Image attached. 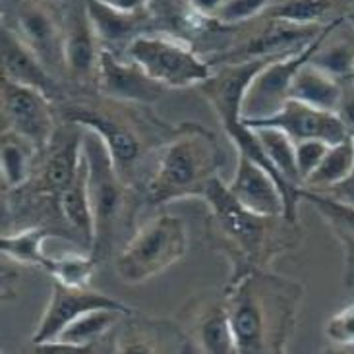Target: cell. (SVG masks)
<instances>
[{
	"label": "cell",
	"mask_w": 354,
	"mask_h": 354,
	"mask_svg": "<svg viewBox=\"0 0 354 354\" xmlns=\"http://www.w3.org/2000/svg\"><path fill=\"white\" fill-rule=\"evenodd\" d=\"M266 26L254 33L239 47L229 48L223 55L213 57L209 60L211 66L215 64H227V62H246V60H256V58L279 57V55H288L304 48L308 43L322 33L324 26H297L283 19L266 18Z\"/></svg>",
	"instance_id": "obj_14"
},
{
	"label": "cell",
	"mask_w": 354,
	"mask_h": 354,
	"mask_svg": "<svg viewBox=\"0 0 354 354\" xmlns=\"http://www.w3.org/2000/svg\"><path fill=\"white\" fill-rule=\"evenodd\" d=\"M0 58H2V76L10 77L12 82H18L21 86L37 89L53 103H62L66 99L64 87L60 86L57 76L4 24L0 29Z\"/></svg>",
	"instance_id": "obj_16"
},
{
	"label": "cell",
	"mask_w": 354,
	"mask_h": 354,
	"mask_svg": "<svg viewBox=\"0 0 354 354\" xmlns=\"http://www.w3.org/2000/svg\"><path fill=\"white\" fill-rule=\"evenodd\" d=\"M95 89L105 99L144 106L157 103L167 91V87L147 76L134 60L124 55L120 58L109 48H103L99 55Z\"/></svg>",
	"instance_id": "obj_13"
},
{
	"label": "cell",
	"mask_w": 354,
	"mask_h": 354,
	"mask_svg": "<svg viewBox=\"0 0 354 354\" xmlns=\"http://www.w3.org/2000/svg\"><path fill=\"white\" fill-rule=\"evenodd\" d=\"M106 101L109 105L91 101H62V118L68 124H77L95 132L105 142L120 178L128 184L144 165L151 149V138L167 142L176 128L157 122L155 116L151 118L144 111L138 113V109L144 105L120 103L113 99Z\"/></svg>",
	"instance_id": "obj_3"
},
{
	"label": "cell",
	"mask_w": 354,
	"mask_h": 354,
	"mask_svg": "<svg viewBox=\"0 0 354 354\" xmlns=\"http://www.w3.org/2000/svg\"><path fill=\"white\" fill-rule=\"evenodd\" d=\"M99 259L93 254L62 252L60 256H50L47 273L64 287H89Z\"/></svg>",
	"instance_id": "obj_28"
},
{
	"label": "cell",
	"mask_w": 354,
	"mask_h": 354,
	"mask_svg": "<svg viewBox=\"0 0 354 354\" xmlns=\"http://www.w3.org/2000/svg\"><path fill=\"white\" fill-rule=\"evenodd\" d=\"M333 10V0H275L263 18L283 19L297 26H324V18Z\"/></svg>",
	"instance_id": "obj_29"
},
{
	"label": "cell",
	"mask_w": 354,
	"mask_h": 354,
	"mask_svg": "<svg viewBox=\"0 0 354 354\" xmlns=\"http://www.w3.org/2000/svg\"><path fill=\"white\" fill-rule=\"evenodd\" d=\"M227 188L232 198L252 213L285 219V198L281 186L268 169H263L248 155L239 153L236 171Z\"/></svg>",
	"instance_id": "obj_17"
},
{
	"label": "cell",
	"mask_w": 354,
	"mask_h": 354,
	"mask_svg": "<svg viewBox=\"0 0 354 354\" xmlns=\"http://www.w3.org/2000/svg\"><path fill=\"white\" fill-rule=\"evenodd\" d=\"M343 18H345V21H348V24H351V26L354 28V10H348V12H346Z\"/></svg>",
	"instance_id": "obj_37"
},
{
	"label": "cell",
	"mask_w": 354,
	"mask_h": 354,
	"mask_svg": "<svg viewBox=\"0 0 354 354\" xmlns=\"http://www.w3.org/2000/svg\"><path fill=\"white\" fill-rule=\"evenodd\" d=\"M341 97H343V82L324 72L310 60L298 68L288 91V99H297L300 103L329 113L339 111Z\"/></svg>",
	"instance_id": "obj_20"
},
{
	"label": "cell",
	"mask_w": 354,
	"mask_h": 354,
	"mask_svg": "<svg viewBox=\"0 0 354 354\" xmlns=\"http://www.w3.org/2000/svg\"><path fill=\"white\" fill-rule=\"evenodd\" d=\"M302 285L279 275L250 271L232 279L225 295L239 354L283 353L295 333Z\"/></svg>",
	"instance_id": "obj_1"
},
{
	"label": "cell",
	"mask_w": 354,
	"mask_h": 354,
	"mask_svg": "<svg viewBox=\"0 0 354 354\" xmlns=\"http://www.w3.org/2000/svg\"><path fill=\"white\" fill-rule=\"evenodd\" d=\"M62 45L64 74L77 84L95 87L99 55L103 45L89 18L86 0H66L62 10Z\"/></svg>",
	"instance_id": "obj_11"
},
{
	"label": "cell",
	"mask_w": 354,
	"mask_h": 354,
	"mask_svg": "<svg viewBox=\"0 0 354 354\" xmlns=\"http://www.w3.org/2000/svg\"><path fill=\"white\" fill-rule=\"evenodd\" d=\"M221 155L219 142L211 130L196 122H182L157 151L145 182V198L153 207L184 198H201L207 184L219 176Z\"/></svg>",
	"instance_id": "obj_2"
},
{
	"label": "cell",
	"mask_w": 354,
	"mask_h": 354,
	"mask_svg": "<svg viewBox=\"0 0 354 354\" xmlns=\"http://www.w3.org/2000/svg\"><path fill=\"white\" fill-rule=\"evenodd\" d=\"M326 337L339 346H354V302L327 319Z\"/></svg>",
	"instance_id": "obj_32"
},
{
	"label": "cell",
	"mask_w": 354,
	"mask_h": 354,
	"mask_svg": "<svg viewBox=\"0 0 354 354\" xmlns=\"http://www.w3.org/2000/svg\"><path fill=\"white\" fill-rule=\"evenodd\" d=\"M122 317H126V314L120 310L97 308V310H91V312L74 319L57 339L37 346L41 351H53V353L89 351L91 345L99 343Z\"/></svg>",
	"instance_id": "obj_19"
},
{
	"label": "cell",
	"mask_w": 354,
	"mask_h": 354,
	"mask_svg": "<svg viewBox=\"0 0 354 354\" xmlns=\"http://www.w3.org/2000/svg\"><path fill=\"white\" fill-rule=\"evenodd\" d=\"M57 203L64 223L86 240V244L91 246L93 244V211H91V200H89L86 153H84L74 180L60 192Z\"/></svg>",
	"instance_id": "obj_21"
},
{
	"label": "cell",
	"mask_w": 354,
	"mask_h": 354,
	"mask_svg": "<svg viewBox=\"0 0 354 354\" xmlns=\"http://www.w3.org/2000/svg\"><path fill=\"white\" fill-rule=\"evenodd\" d=\"M60 2H66V0H60Z\"/></svg>",
	"instance_id": "obj_38"
},
{
	"label": "cell",
	"mask_w": 354,
	"mask_h": 354,
	"mask_svg": "<svg viewBox=\"0 0 354 354\" xmlns=\"http://www.w3.org/2000/svg\"><path fill=\"white\" fill-rule=\"evenodd\" d=\"M84 153L87 159L89 200L93 211V244L91 254L101 259L116 236V225L124 213L126 182L116 171L105 142L84 128Z\"/></svg>",
	"instance_id": "obj_7"
},
{
	"label": "cell",
	"mask_w": 354,
	"mask_h": 354,
	"mask_svg": "<svg viewBox=\"0 0 354 354\" xmlns=\"http://www.w3.org/2000/svg\"><path fill=\"white\" fill-rule=\"evenodd\" d=\"M188 252L186 223L169 213H161L147 221L116 258L118 279L126 285H142L157 277Z\"/></svg>",
	"instance_id": "obj_5"
},
{
	"label": "cell",
	"mask_w": 354,
	"mask_h": 354,
	"mask_svg": "<svg viewBox=\"0 0 354 354\" xmlns=\"http://www.w3.org/2000/svg\"><path fill=\"white\" fill-rule=\"evenodd\" d=\"M225 2L227 0H188V4L194 8V12H198L200 16L207 19L215 18L217 12L225 6Z\"/></svg>",
	"instance_id": "obj_35"
},
{
	"label": "cell",
	"mask_w": 354,
	"mask_h": 354,
	"mask_svg": "<svg viewBox=\"0 0 354 354\" xmlns=\"http://www.w3.org/2000/svg\"><path fill=\"white\" fill-rule=\"evenodd\" d=\"M259 145L268 157L271 167L281 174V178L292 188H302V180L298 176L297 159H295V142L283 130L273 126H254Z\"/></svg>",
	"instance_id": "obj_27"
},
{
	"label": "cell",
	"mask_w": 354,
	"mask_h": 354,
	"mask_svg": "<svg viewBox=\"0 0 354 354\" xmlns=\"http://www.w3.org/2000/svg\"><path fill=\"white\" fill-rule=\"evenodd\" d=\"M354 174V136L327 147L326 155L317 169L308 176L302 188L312 192H324L327 188L343 186Z\"/></svg>",
	"instance_id": "obj_24"
},
{
	"label": "cell",
	"mask_w": 354,
	"mask_h": 354,
	"mask_svg": "<svg viewBox=\"0 0 354 354\" xmlns=\"http://www.w3.org/2000/svg\"><path fill=\"white\" fill-rule=\"evenodd\" d=\"M248 128L254 126H273L290 136L292 142L302 140H319L327 145H335L351 136L345 122L337 113L322 111L306 103H300L297 99H288L281 111L263 120H250L242 122Z\"/></svg>",
	"instance_id": "obj_15"
},
{
	"label": "cell",
	"mask_w": 354,
	"mask_h": 354,
	"mask_svg": "<svg viewBox=\"0 0 354 354\" xmlns=\"http://www.w3.org/2000/svg\"><path fill=\"white\" fill-rule=\"evenodd\" d=\"M343 21H345V18H335L327 21L322 29V33L312 43H308L304 48H300L297 53L279 55V57L271 58L268 64L254 76L246 93H244L242 122L263 120V118H269L277 111H281L283 105L288 101L290 84H292V77L298 72V68L312 58L316 48L322 45V41L329 33H333Z\"/></svg>",
	"instance_id": "obj_8"
},
{
	"label": "cell",
	"mask_w": 354,
	"mask_h": 354,
	"mask_svg": "<svg viewBox=\"0 0 354 354\" xmlns=\"http://www.w3.org/2000/svg\"><path fill=\"white\" fill-rule=\"evenodd\" d=\"M201 198L209 207V219L213 223L211 234L217 236L219 244L229 248L230 258L234 259L236 268L232 279L254 271V266L268 246L271 223L277 217L256 215L242 207L219 176L207 184Z\"/></svg>",
	"instance_id": "obj_4"
},
{
	"label": "cell",
	"mask_w": 354,
	"mask_h": 354,
	"mask_svg": "<svg viewBox=\"0 0 354 354\" xmlns=\"http://www.w3.org/2000/svg\"><path fill=\"white\" fill-rule=\"evenodd\" d=\"M109 4L111 8L128 12V14H138V12H147L149 10V0H101Z\"/></svg>",
	"instance_id": "obj_36"
},
{
	"label": "cell",
	"mask_w": 354,
	"mask_h": 354,
	"mask_svg": "<svg viewBox=\"0 0 354 354\" xmlns=\"http://www.w3.org/2000/svg\"><path fill=\"white\" fill-rule=\"evenodd\" d=\"M329 145L319 140H302L295 142V159H297V171L300 180L304 184L310 174L317 169V165L322 163L324 155H326Z\"/></svg>",
	"instance_id": "obj_33"
},
{
	"label": "cell",
	"mask_w": 354,
	"mask_h": 354,
	"mask_svg": "<svg viewBox=\"0 0 354 354\" xmlns=\"http://www.w3.org/2000/svg\"><path fill=\"white\" fill-rule=\"evenodd\" d=\"M337 115L341 116V120L345 122L346 130L354 136V80H343V97H341V105Z\"/></svg>",
	"instance_id": "obj_34"
},
{
	"label": "cell",
	"mask_w": 354,
	"mask_h": 354,
	"mask_svg": "<svg viewBox=\"0 0 354 354\" xmlns=\"http://www.w3.org/2000/svg\"><path fill=\"white\" fill-rule=\"evenodd\" d=\"M124 57L167 89L198 87L213 72L209 60H203L186 39L165 31L142 33L126 47Z\"/></svg>",
	"instance_id": "obj_6"
},
{
	"label": "cell",
	"mask_w": 354,
	"mask_h": 354,
	"mask_svg": "<svg viewBox=\"0 0 354 354\" xmlns=\"http://www.w3.org/2000/svg\"><path fill=\"white\" fill-rule=\"evenodd\" d=\"M2 120L4 130L28 138L39 151H47L57 136L53 101L33 87L2 76Z\"/></svg>",
	"instance_id": "obj_9"
},
{
	"label": "cell",
	"mask_w": 354,
	"mask_h": 354,
	"mask_svg": "<svg viewBox=\"0 0 354 354\" xmlns=\"http://www.w3.org/2000/svg\"><path fill=\"white\" fill-rule=\"evenodd\" d=\"M86 4L97 37L101 41L103 48H109V50H113V47H122L126 50V47L136 37H140L142 33H147L149 26L153 24L149 10L138 12V14H128V12L111 8L101 0H86Z\"/></svg>",
	"instance_id": "obj_18"
},
{
	"label": "cell",
	"mask_w": 354,
	"mask_h": 354,
	"mask_svg": "<svg viewBox=\"0 0 354 354\" xmlns=\"http://www.w3.org/2000/svg\"><path fill=\"white\" fill-rule=\"evenodd\" d=\"M331 35L333 33L322 41L310 62L343 82L354 74V45L348 41H331Z\"/></svg>",
	"instance_id": "obj_30"
},
{
	"label": "cell",
	"mask_w": 354,
	"mask_h": 354,
	"mask_svg": "<svg viewBox=\"0 0 354 354\" xmlns=\"http://www.w3.org/2000/svg\"><path fill=\"white\" fill-rule=\"evenodd\" d=\"M273 2L275 0H227L213 19L219 26H240L244 21L263 16Z\"/></svg>",
	"instance_id": "obj_31"
},
{
	"label": "cell",
	"mask_w": 354,
	"mask_h": 354,
	"mask_svg": "<svg viewBox=\"0 0 354 354\" xmlns=\"http://www.w3.org/2000/svg\"><path fill=\"white\" fill-rule=\"evenodd\" d=\"M194 341L198 351L211 354L236 353L227 300L211 302L194 317Z\"/></svg>",
	"instance_id": "obj_22"
},
{
	"label": "cell",
	"mask_w": 354,
	"mask_h": 354,
	"mask_svg": "<svg viewBox=\"0 0 354 354\" xmlns=\"http://www.w3.org/2000/svg\"><path fill=\"white\" fill-rule=\"evenodd\" d=\"M97 308H113L124 312L126 316H134L128 304L99 290L89 287H64L60 283H55L50 300L39 319L35 333L31 335V341L35 345H43L57 339L74 319Z\"/></svg>",
	"instance_id": "obj_12"
},
{
	"label": "cell",
	"mask_w": 354,
	"mask_h": 354,
	"mask_svg": "<svg viewBox=\"0 0 354 354\" xmlns=\"http://www.w3.org/2000/svg\"><path fill=\"white\" fill-rule=\"evenodd\" d=\"M53 232L45 227H28L16 232H4L0 236V252L4 258L29 268H43L47 271L50 256L45 252V242Z\"/></svg>",
	"instance_id": "obj_26"
},
{
	"label": "cell",
	"mask_w": 354,
	"mask_h": 354,
	"mask_svg": "<svg viewBox=\"0 0 354 354\" xmlns=\"http://www.w3.org/2000/svg\"><path fill=\"white\" fill-rule=\"evenodd\" d=\"M39 149L28 138L16 134L14 130H2L0 140V167L2 182L10 190L24 188L31 178L33 159Z\"/></svg>",
	"instance_id": "obj_25"
},
{
	"label": "cell",
	"mask_w": 354,
	"mask_h": 354,
	"mask_svg": "<svg viewBox=\"0 0 354 354\" xmlns=\"http://www.w3.org/2000/svg\"><path fill=\"white\" fill-rule=\"evenodd\" d=\"M53 0H12V24H4L58 77L64 74L62 16L50 8Z\"/></svg>",
	"instance_id": "obj_10"
},
{
	"label": "cell",
	"mask_w": 354,
	"mask_h": 354,
	"mask_svg": "<svg viewBox=\"0 0 354 354\" xmlns=\"http://www.w3.org/2000/svg\"><path fill=\"white\" fill-rule=\"evenodd\" d=\"M84 159V128L77 126L76 132L62 136V142L53 149V155L45 163V171L41 176V188L53 194L55 198L74 180L80 163Z\"/></svg>",
	"instance_id": "obj_23"
}]
</instances>
